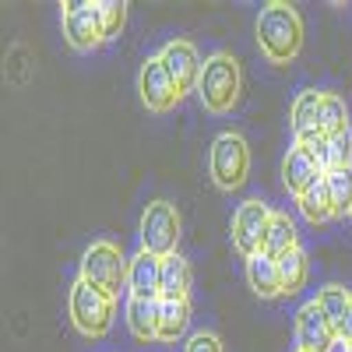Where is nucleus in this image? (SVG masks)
<instances>
[{
	"label": "nucleus",
	"mask_w": 352,
	"mask_h": 352,
	"mask_svg": "<svg viewBox=\"0 0 352 352\" xmlns=\"http://www.w3.org/2000/svg\"><path fill=\"white\" fill-rule=\"evenodd\" d=\"M257 46L268 64H292L303 50V18L300 11L285 4V0H272L257 14Z\"/></svg>",
	"instance_id": "obj_1"
},
{
	"label": "nucleus",
	"mask_w": 352,
	"mask_h": 352,
	"mask_svg": "<svg viewBox=\"0 0 352 352\" xmlns=\"http://www.w3.org/2000/svg\"><path fill=\"white\" fill-rule=\"evenodd\" d=\"M240 88H243V74H240V64L236 56L219 50L204 60V71H201V85H197V99L208 113H229L232 106L240 102Z\"/></svg>",
	"instance_id": "obj_2"
},
{
	"label": "nucleus",
	"mask_w": 352,
	"mask_h": 352,
	"mask_svg": "<svg viewBox=\"0 0 352 352\" xmlns=\"http://www.w3.org/2000/svg\"><path fill=\"white\" fill-rule=\"evenodd\" d=\"M127 268H131V257H124V250L113 240H96L81 257V275L78 278L116 300L120 289H127Z\"/></svg>",
	"instance_id": "obj_3"
},
{
	"label": "nucleus",
	"mask_w": 352,
	"mask_h": 352,
	"mask_svg": "<svg viewBox=\"0 0 352 352\" xmlns=\"http://www.w3.org/2000/svg\"><path fill=\"white\" fill-rule=\"evenodd\" d=\"M67 310H71V324H74L78 335H85V338H106L109 328H113V317H116V300L78 278L71 285Z\"/></svg>",
	"instance_id": "obj_4"
},
{
	"label": "nucleus",
	"mask_w": 352,
	"mask_h": 352,
	"mask_svg": "<svg viewBox=\"0 0 352 352\" xmlns=\"http://www.w3.org/2000/svg\"><path fill=\"white\" fill-rule=\"evenodd\" d=\"M208 173H212V184L219 190H240L247 184V173H250V148L247 141L236 131H222L212 141V155H208Z\"/></svg>",
	"instance_id": "obj_5"
},
{
	"label": "nucleus",
	"mask_w": 352,
	"mask_h": 352,
	"mask_svg": "<svg viewBox=\"0 0 352 352\" xmlns=\"http://www.w3.org/2000/svg\"><path fill=\"white\" fill-rule=\"evenodd\" d=\"M176 243H180V212H176L173 201L155 197L141 215V250L169 257L176 254Z\"/></svg>",
	"instance_id": "obj_6"
},
{
	"label": "nucleus",
	"mask_w": 352,
	"mask_h": 352,
	"mask_svg": "<svg viewBox=\"0 0 352 352\" xmlns=\"http://www.w3.org/2000/svg\"><path fill=\"white\" fill-rule=\"evenodd\" d=\"M268 222H272V208H268V204L257 201V197L243 201L240 208L232 212V247H236L243 257L261 254L264 232H268Z\"/></svg>",
	"instance_id": "obj_7"
},
{
	"label": "nucleus",
	"mask_w": 352,
	"mask_h": 352,
	"mask_svg": "<svg viewBox=\"0 0 352 352\" xmlns=\"http://www.w3.org/2000/svg\"><path fill=\"white\" fill-rule=\"evenodd\" d=\"M292 335H296V352H331L338 345V331L324 317V310L317 307V300H310L296 310V328H292Z\"/></svg>",
	"instance_id": "obj_8"
},
{
	"label": "nucleus",
	"mask_w": 352,
	"mask_h": 352,
	"mask_svg": "<svg viewBox=\"0 0 352 352\" xmlns=\"http://www.w3.org/2000/svg\"><path fill=\"white\" fill-rule=\"evenodd\" d=\"M138 92H141V102L148 106L152 113H169L176 102H180V88L173 85L166 64L159 60V53L148 56V60L141 64V74H138Z\"/></svg>",
	"instance_id": "obj_9"
},
{
	"label": "nucleus",
	"mask_w": 352,
	"mask_h": 352,
	"mask_svg": "<svg viewBox=\"0 0 352 352\" xmlns=\"http://www.w3.org/2000/svg\"><path fill=\"white\" fill-rule=\"evenodd\" d=\"M159 60L166 64L173 85L180 88V96L187 92H197V85H201V56H197V46L190 39H169L162 50H159Z\"/></svg>",
	"instance_id": "obj_10"
},
{
	"label": "nucleus",
	"mask_w": 352,
	"mask_h": 352,
	"mask_svg": "<svg viewBox=\"0 0 352 352\" xmlns=\"http://www.w3.org/2000/svg\"><path fill=\"white\" fill-rule=\"evenodd\" d=\"M64 39L74 53H92V50L102 46V28H99L96 4L67 0L64 4Z\"/></svg>",
	"instance_id": "obj_11"
},
{
	"label": "nucleus",
	"mask_w": 352,
	"mask_h": 352,
	"mask_svg": "<svg viewBox=\"0 0 352 352\" xmlns=\"http://www.w3.org/2000/svg\"><path fill=\"white\" fill-rule=\"evenodd\" d=\"M159 289H162V257H155L148 250H138L131 257V268H127V296L159 300Z\"/></svg>",
	"instance_id": "obj_12"
},
{
	"label": "nucleus",
	"mask_w": 352,
	"mask_h": 352,
	"mask_svg": "<svg viewBox=\"0 0 352 352\" xmlns=\"http://www.w3.org/2000/svg\"><path fill=\"white\" fill-rule=\"evenodd\" d=\"M320 176H324V169L317 166V159L307 148H300V144H292L289 155L282 159V184H285V190L292 197H300L320 180Z\"/></svg>",
	"instance_id": "obj_13"
},
{
	"label": "nucleus",
	"mask_w": 352,
	"mask_h": 352,
	"mask_svg": "<svg viewBox=\"0 0 352 352\" xmlns=\"http://www.w3.org/2000/svg\"><path fill=\"white\" fill-rule=\"evenodd\" d=\"M247 282H250V289L257 292L261 300L285 296V292H282V275H278V261L268 257L264 250L254 254V257H247Z\"/></svg>",
	"instance_id": "obj_14"
},
{
	"label": "nucleus",
	"mask_w": 352,
	"mask_h": 352,
	"mask_svg": "<svg viewBox=\"0 0 352 352\" xmlns=\"http://www.w3.org/2000/svg\"><path fill=\"white\" fill-rule=\"evenodd\" d=\"M300 247V232H296V222H292L285 212H272V222H268V232H264V254L282 261L285 254H292Z\"/></svg>",
	"instance_id": "obj_15"
},
{
	"label": "nucleus",
	"mask_w": 352,
	"mask_h": 352,
	"mask_svg": "<svg viewBox=\"0 0 352 352\" xmlns=\"http://www.w3.org/2000/svg\"><path fill=\"white\" fill-rule=\"evenodd\" d=\"M127 328L138 342H155L159 338V300L127 296Z\"/></svg>",
	"instance_id": "obj_16"
},
{
	"label": "nucleus",
	"mask_w": 352,
	"mask_h": 352,
	"mask_svg": "<svg viewBox=\"0 0 352 352\" xmlns=\"http://www.w3.org/2000/svg\"><path fill=\"white\" fill-rule=\"evenodd\" d=\"M159 300H190V264L180 254L162 257V289Z\"/></svg>",
	"instance_id": "obj_17"
},
{
	"label": "nucleus",
	"mask_w": 352,
	"mask_h": 352,
	"mask_svg": "<svg viewBox=\"0 0 352 352\" xmlns=\"http://www.w3.org/2000/svg\"><path fill=\"white\" fill-rule=\"evenodd\" d=\"M190 324V300H159V342H176Z\"/></svg>",
	"instance_id": "obj_18"
},
{
	"label": "nucleus",
	"mask_w": 352,
	"mask_h": 352,
	"mask_svg": "<svg viewBox=\"0 0 352 352\" xmlns=\"http://www.w3.org/2000/svg\"><path fill=\"white\" fill-rule=\"evenodd\" d=\"M296 204H300L303 219H307V222H314V226H324V222H331V219H335V208H331V190H328V180H324V176H320V180H317L307 194H300V197H296Z\"/></svg>",
	"instance_id": "obj_19"
},
{
	"label": "nucleus",
	"mask_w": 352,
	"mask_h": 352,
	"mask_svg": "<svg viewBox=\"0 0 352 352\" xmlns=\"http://www.w3.org/2000/svg\"><path fill=\"white\" fill-rule=\"evenodd\" d=\"M317 131L324 138H338L349 134V106L342 96L324 92V102H320V116H317Z\"/></svg>",
	"instance_id": "obj_20"
},
{
	"label": "nucleus",
	"mask_w": 352,
	"mask_h": 352,
	"mask_svg": "<svg viewBox=\"0 0 352 352\" xmlns=\"http://www.w3.org/2000/svg\"><path fill=\"white\" fill-rule=\"evenodd\" d=\"M278 275H282V292L285 296H296V292L303 289L307 275H310V261H307V250L296 247L292 254H285L278 261Z\"/></svg>",
	"instance_id": "obj_21"
},
{
	"label": "nucleus",
	"mask_w": 352,
	"mask_h": 352,
	"mask_svg": "<svg viewBox=\"0 0 352 352\" xmlns=\"http://www.w3.org/2000/svg\"><path fill=\"white\" fill-rule=\"evenodd\" d=\"M320 102H324V92H317V88H307V92L296 96V102H292V134L317 131Z\"/></svg>",
	"instance_id": "obj_22"
},
{
	"label": "nucleus",
	"mask_w": 352,
	"mask_h": 352,
	"mask_svg": "<svg viewBox=\"0 0 352 352\" xmlns=\"http://www.w3.org/2000/svg\"><path fill=\"white\" fill-rule=\"evenodd\" d=\"M328 180V190H331V208H335V219H345L352 212V169H335V173H324Z\"/></svg>",
	"instance_id": "obj_23"
},
{
	"label": "nucleus",
	"mask_w": 352,
	"mask_h": 352,
	"mask_svg": "<svg viewBox=\"0 0 352 352\" xmlns=\"http://www.w3.org/2000/svg\"><path fill=\"white\" fill-rule=\"evenodd\" d=\"M349 300H352V292L345 289V285H324L317 292V307L324 310V317L335 324V331H338V324L345 320V310H349Z\"/></svg>",
	"instance_id": "obj_24"
},
{
	"label": "nucleus",
	"mask_w": 352,
	"mask_h": 352,
	"mask_svg": "<svg viewBox=\"0 0 352 352\" xmlns=\"http://www.w3.org/2000/svg\"><path fill=\"white\" fill-rule=\"evenodd\" d=\"M96 14H99V28H102V43H109V39H116V36L124 32V25H127V4H120V0H99Z\"/></svg>",
	"instance_id": "obj_25"
},
{
	"label": "nucleus",
	"mask_w": 352,
	"mask_h": 352,
	"mask_svg": "<svg viewBox=\"0 0 352 352\" xmlns=\"http://www.w3.org/2000/svg\"><path fill=\"white\" fill-rule=\"evenodd\" d=\"M335 169H352V138L338 134L328 141V173Z\"/></svg>",
	"instance_id": "obj_26"
},
{
	"label": "nucleus",
	"mask_w": 352,
	"mask_h": 352,
	"mask_svg": "<svg viewBox=\"0 0 352 352\" xmlns=\"http://www.w3.org/2000/svg\"><path fill=\"white\" fill-rule=\"evenodd\" d=\"M184 352H226V349H222V338L215 331H197V335H190Z\"/></svg>",
	"instance_id": "obj_27"
},
{
	"label": "nucleus",
	"mask_w": 352,
	"mask_h": 352,
	"mask_svg": "<svg viewBox=\"0 0 352 352\" xmlns=\"http://www.w3.org/2000/svg\"><path fill=\"white\" fill-rule=\"evenodd\" d=\"M338 342L352 345V300H349V310H345V320L338 324Z\"/></svg>",
	"instance_id": "obj_28"
},
{
	"label": "nucleus",
	"mask_w": 352,
	"mask_h": 352,
	"mask_svg": "<svg viewBox=\"0 0 352 352\" xmlns=\"http://www.w3.org/2000/svg\"><path fill=\"white\" fill-rule=\"evenodd\" d=\"M345 352H352V345H345Z\"/></svg>",
	"instance_id": "obj_29"
},
{
	"label": "nucleus",
	"mask_w": 352,
	"mask_h": 352,
	"mask_svg": "<svg viewBox=\"0 0 352 352\" xmlns=\"http://www.w3.org/2000/svg\"><path fill=\"white\" fill-rule=\"evenodd\" d=\"M349 222H352V212H349Z\"/></svg>",
	"instance_id": "obj_30"
}]
</instances>
